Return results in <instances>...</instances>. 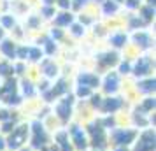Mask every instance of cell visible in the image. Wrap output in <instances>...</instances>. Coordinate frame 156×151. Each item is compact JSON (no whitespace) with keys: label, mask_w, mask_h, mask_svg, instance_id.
Returning a JSON list of instances; mask_svg holds the SVG:
<instances>
[{"label":"cell","mask_w":156,"mask_h":151,"mask_svg":"<svg viewBox=\"0 0 156 151\" xmlns=\"http://www.w3.org/2000/svg\"><path fill=\"white\" fill-rule=\"evenodd\" d=\"M27 135H28V127H27V125L18 127V128H12L11 137L5 141V142H7L5 146H9L11 149H18V148L23 146V142H27Z\"/></svg>","instance_id":"6da1fadb"},{"label":"cell","mask_w":156,"mask_h":151,"mask_svg":"<svg viewBox=\"0 0 156 151\" xmlns=\"http://www.w3.org/2000/svg\"><path fill=\"white\" fill-rule=\"evenodd\" d=\"M139 135L137 130H130V128H118L114 130V144L116 146H128V144L135 142V137Z\"/></svg>","instance_id":"7a4b0ae2"},{"label":"cell","mask_w":156,"mask_h":151,"mask_svg":"<svg viewBox=\"0 0 156 151\" xmlns=\"http://www.w3.org/2000/svg\"><path fill=\"white\" fill-rule=\"evenodd\" d=\"M137 151H154V132L146 130V132L139 134Z\"/></svg>","instance_id":"3957f363"},{"label":"cell","mask_w":156,"mask_h":151,"mask_svg":"<svg viewBox=\"0 0 156 151\" xmlns=\"http://www.w3.org/2000/svg\"><path fill=\"white\" fill-rule=\"evenodd\" d=\"M77 128V127H76ZM72 134V142H74V146L76 148H79V149H84L86 148V137H84V130L83 128H77V130H70Z\"/></svg>","instance_id":"277c9868"},{"label":"cell","mask_w":156,"mask_h":151,"mask_svg":"<svg viewBox=\"0 0 156 151\" xmlns=\"http://www.w3.org/2000/svg\"><path fill=\"white\" fill-rule=\"evenodd\" d=\"M70 100L72 99H65L62 104H58L56 107V113L62 120H67V116H70Z\"/></svg>","instance_id":"5b68a950"},{"label":"cell","mask_w":156,"mask_h":151,"mask_svg":"<svg viewBox=\"0 0 156 151\" xmlns=\"http://www.w3.org/2000/svg\"><path fill=\"white\" fill-rule=\"evenodd\" d=\"M79 81L83 83V86H97L98 84V77L97 76H91V74H83Z\"/></svg>","instance_id":"8992f818"},{"label":"cell","mask_w":156,"mask_h":151,"mask_svg":"<svg viewBox=\"0 0 156 151\" xmlns=\"http://www.w3.org/2000/svg\"><path fill=\"white\" fill-rule=\"evenodd\" d=\"M149 65H151V62H149L147 58H142L140 62L137 63V69H135V74H147L149 72Z\"/></svg>","instance_id":"52a82bcc"},{"label":"cell","mask_w":156,"mask_h":151,"mask_svg":"<svg viewBox=\"0 0 156 151\" xmlns=\"http://www.w3.org/2000/svg\"><path fill=\"white\" fill-rule=\"evenodd\" d=\"M118 88V76L116 74H111L105 81V92H114Z\"/></svg>","instance_id":"ba28073f"},{"label":"cell","mask_w":156,"mask_h":151,"mask_svg":"<svg viewBox=\"0 0 156 151\" xmlns=\"http://www.w3.org/2000/svg\"><path fill=\"white\" fill-rule=\"evenodd\" d=\"M119 107V100L118 99H107L105 100V109L107 111H116Z\"/></svg>","instance_id":"9c48e42d"},{"label":"cell","mask_w":156,"mask_h":151,"mask_svg":"<svg viewBox=\"0 0 156 151\" xmlns=\"http://www.w3.org/2000/svg\"><path fill=\"white\" fill-rule=\"evenodd\" d=\"M100 63L102 65H112V63H116V55L114 53H111V55H105V56H102L100 58Z\"/></svg>","instance_id":"30bf717a"},{"label":"cell","mask_w":156,"mask_h":151,"mask_svg":"<svg viewBox=\"0 0 156 151\" xmlns=\"http://www.w3.org/2000/svg\"><path fill=\"white\" fill-rule=\"evenodd\" d=\"M2 51H4L5 55H9V56H12V55H14V46L11 42H4L2 44Z\"/></svg>","instance_id":"8fae6325"},{"label":"cell","mask_w":156,"mask_h":151,"mask_svg":"<svg viewBox=\"0 0 156 151\" xmlns=\"http://www.w3.org/2000/svg\"><path fill=\"white\" fill-rule=\"evenodd\" d=\"M140 90H144V92H151V90H154V79H149L147 83H142Z\"/></svg>","instance_id":"7c38bea8"},{"label":"cell","mask_w":156,"mask_h":151,"mask_svg":"<svg viewBox=\"0 0 156 151\" xmlns=\"http://www.w3.org/2000/svg\"><path fill=\"white\" fill-rule=\"evenodd\" d=\"M70 16L69 14H62L60 18H56V25H67V23H70Z\"/></svg>","instance_id":"4fadbf2b"},{"label":"cell","mask_w":156,"mask_h":151,"mask_svg":"<svg viewBox=\"0 0 156 151\" xmlns=\"http://www.w3.org/2000/svg\"><path fill=\"white\" fill-rule=\"evenodd\" d=\"M135 41H137V42H140L142 46H147V44H149V39L144 35V34H139V35L135 37Z\"/></svg>","instance_id":"5bb4252c"},{"label":"cell","mask_w":156,"mask_h":151,"mask_svg":"<svg viewBox=\"0 0 156 151\" xmlns=\"http://www.w3.org/2000/svg\"><path fill=\"white\" fill-rule=\"evenodd\" d=\"M125 41H126V39H125V35H116V37H112V42L116 44V46H123V44H125Z\"/></svg>","instance_id":"9a60e30c"},{"label":"cell","mask_w":156,"mask_h":151,"mask_svg":"<svg viewBox=\"0 0 156 151\" xmlns=\"http://www.w3.org/2000/svg\"><path fill=\"white\" fill-rule=\"evenodd\" d=\"M44 67H46V72H48L49 76H53V74H55V70H56V69H55L53 65H49V63H44Z\"/></svg>","instance_id":"2e32d148"},{"label":"cell","mask_w":156,"mask_h":151,"mask_svg":"<svg viewBox=\"0 0 156 151\" xmlns=\"http://www.w3.org/2000/svg\"><path fill=\"white\" fill-rule=\"evenodd\" d=\"M30 55H32L34 60H37V58L41 56V51H39V49H32V51H30Z\"/></svg>","instance_id":"e0dca14e"},{"label":"cell","mask_w":156,"mask_h":151,"mask_svg":"<svg viewBox=\"0 0 156 151\" xmlns=\"http://www.w3.org/2000/svg\"><path fill=\"white\" fill-rule=\"evenodd\" d=\"M7 70H9V67L5 63H0V74H7Z\"/></svg>","instance_id":"ac0fdd59"},{"label":"cell","mask_w":156,"mask_h":151,"mask_svg":"<svg viewBox=\"0 0 156 151\" xmlns=\"http://www.w3.org/2000/svg\"><path fill=\"white\" fill-rule=\"evenodd\" d=\"M105 11H107V13H112V11H116V5H114V4H107Z\"/></svg>","instance_id":"d6986e66"},{"label":"cell","mask_w":156,"mask_h":151,"mask_svg":"<svg viewBox=\"0 0 156 151\" xmlns=\"http://www.w3.org/2000/svg\"><path fill=\"white\" fill-rule=\"evenodd\" d=\"M151 14H153V9H144V16H146V18H151Z\"/></svg>","instance_id":"ffe728a7"},{"label":"cell","mask_w":156,"mask_h":151,"mask_svg":"<svg viewBox=\"0 0 156 151\" xmlns=\"http://www.w3.org/2000/svg\"><path fill=\"white\" fill-rule=\"evenodd\" d=\"M88 93H90L88 88H79V95H88Z\"/></svg>","instance_id":"44dd1931"},{"label":"cell","mask_w":156,"mask_h":151,"mask_svg":"<svg viewBox=\"0 0 156 151\" xmlns=\"http://www.w3.org/2000/svg\"><path fill=\"white\" fill-rule=\"evenodd\" d=\"M4 25H5V27H11V25H12V20H11V18H4Z\"/></svg>","instance_id":"7402d4cb"},{"label":"cell","mask_w":156,"mask_h":151,"mask_svg":"<svg viewBox=\"0 0 156 151\" xmlns=\"http://www.w3.org/2000/svg\"><path fill=\"white\" fill-rule=\"evenodd\" d=\"M128 69H130V67H128V63H123V65H121V72H123V74H125Z\"/></svg>","instance_id":"603a6c76"},{"label":"cell","mask_w":156,"mask_h":151,"mask_svg":"<svg viewBox=\"0 0 156 151\" xmlns=\"http://www.w3.org/2000/svg\"><path fill=\"white\" fill-rule=\"evenodd\" d=\"M60 5L62 7H69V0H60Z\"/></svg>","instance_id":"cb8c5ba5"},{"label":"cell","mask_w":156,"mask_h":151,"mask_svg":"<svg viewBox=\"0 0 156 151\" xmlns=\"http://www.w3.org/2000/svg\"><path fill=\"white\" fill-rule=\"evenodd\" d=\"M74 34L79 35V34H81V27H74Z\"/></svg>","instance_id":"d4e9b609"},{"label":"cell","mask_w":156,"mask_h":151,"mask_svg":"<svg viewBox=\"0 0 156 151\" xmlns=\"http://www.w3.org/2000/svg\"><path fill=\"white\" fill-rule=\"evenodd\" d=\"M86 0H76V7H81V4H84Z\"/></svg>","instance_id":"484cf974"},{"label":"cell","mask_w":156,"mask_h":151,"mask_svg":"<svg viewBox=\"0 0 156 151\" xmlns=\"http://www.w3.org/2000/svg\"><path fill=\"white\" fill-rule=\"evenodd\" d=\"M128 4H130V7H135V5H137V2H135V0H130Z\"/></svg>","instance_id":"4316f807"},{"label":"cell","mask_w":156,"mask_h":151,"mask_svg":"<svg viewBox=\"0 0 156 151\" xmlns=\"http://www.w3.org/2000/svg\"><path fill=\"white\" fill-rule=\"evenodd\" d=\"M93 151H102V149H93Z\"/></svg>","instance_id":"83f0119b"},{"label":"cell","mask_w":156,"mask_h":151,"mask_svg":"<svg viewBox=\"0 0 156 151\" xmlns=\"http://www.w3.org/2000/svg\"><path fill=\"white\" fill-rule=\"evenodd\" d=\"M0 37H2V30H0Z\"/></svg>","instance_id":"f1b7e54d"},{"label":"cell","mask_w":156,"mask_h":151,"mask_svg":"<svg viewBox=\"0 0 156 151\" xmlns=\"http://www.w3.org/2000/svg\"><path fill=\"white\" fill-rule=\"evenodd\" d=\"M48 2H51V0H48Z\"/></svg>","instance_id":"f546056e"}]
</instances>
